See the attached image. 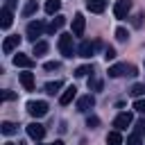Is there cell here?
Returning <instances> with one entry per match:
<instances>
[{"label": "cell", "instance_id": "cell-10", "mask_svg": "<svg viewBox=\"0 0 145 145\" xmlns=\"http://www.w3.org/2000/svg\"><path fill=\"white\" fill-rule=\"evenodd\" d=\"M84 27H86L84 14H75V18H72V34H75V36H82V34H84Z\"/></svg>", "mask_w": 145, "mask_h": 145}, {"label": "cell", "instance_id": "cell-12", "mask_svg": "<svg viewBox=\"0 0 145 145\" xmlns=\"http://www.w3.org/2000/svg\"><path fill=\"white\" fill-rule=\"evenodd\" d=\"M11 23H14V16H11V9H7V7H2V9H0V27H2V29H9V27H11Z\"/></svg>", "mask_w": 145, "mask_h": 145}, {"label": "cell", "instance_id": "cell-15", "mask_svg": "<svg viewBox=\"0 0 145 145\" xmlns=\"http://www.w3.org/2000/svg\"><path fill=\"white\" fill-rule=\"evenodd\" d=\"M86 9L93 11V14H102L106 9V2L104 0H86Z\"/></svg>", "mask_w": 145, "mask_h": 145}, {"label": "cell", "instance_id": "cell-8", "mask_svg": "<svg viewBox=\"0 0 145 145\" xmlns=\"http://www.w3.org/2000/svg\"><path fill=\"white\" fill-rule=\"evenodd\" d=\"M131 120H134V118H131V113L122 111V113H118V116L113 118V127H116L118 131H125V129L131 125Z\"/></svg>", "mask_w": 145, "mask_h": 145}, {"label": "cell", "instance_id": "cell-18", "mask_svg": "<svg viewBox=\"0 0 145 145\" xmlns=\"http://www.w3.org/2000/svg\"><path fill=\"white\" fill-rule=\"evenodd\" d=\"M0 131H2L5 136H14V134L18 131V125H16V122H11V120H5V122L0 125Z\"/></svg>", "mask_w": 145, "mask_h": 145}, {"label": "cell", "instance_id": "cell-28", "mask_svg": "<svg viewBox=\"0 0 145 145\" xmlns=\"http://www.w3.org/2000/svg\"><path fill=\"white\" fill-rule=\"evenodd\" d=\"M88 88H91V91H100V88H102V82H100L97 77H91V79H88Z\"/></svg>", "mask_w": 145, "mask_h": 145}, {"label": "cell", "instance_id": "cell-11", "mask_svg": "<svg viewBox=\"0 0 145 145\" xmlns=\"http://www.w3.org/2000/svg\"><path fill=\"white\" fill-rule=\"evenodd\" d=\"M75 97H77V88H75V86H66V91L59 95V104L66 106V104H70Z\"/></svg>", "mask_w": 145, "mask_h": 145}, {"label": "cell", "instance_id": "cell-31", "mask_svg": "<svg viewBox=\"0 0 145 145\" xmlns=\"http://www.w3.org/2000/svg\"><path fill=\"white\" fill-rule=\"evenodd\" d=\"M104 59H106V61H113V59H116V50H113V48H106V50H104Z\"/></svg>", "mask_w": 145, "mask_h": 145}, {"label": "cell", "instance_id": "cell-7", "mask_svg": "<svg viewBox=\"0 0 145 145\" xmlns=\"http://www.w3.org/2000/svg\"><path fill=\"white\" fill-rule=\"evenodd\" d=\"M27 136L39 143V140L45 138V127H43L41 122H29V125H27Z\"/></svg>", "mask_w": 145, "mask_h": 145}, {"label": "cell", "instance_id": "cell-22", "mask_svg": "<svg viewBox=\"0 0 145 145\" xmlns=\"http://www.w3.org/2000/svg\"><path fill=\"white\" fill-rule=\"evenodd\" d=\"M129 95H131V97H143V95H145V84H134V86L129 88Z\"/></svg>", "mask_w": 145, "mask_h": 145}, {"label": "cell", "instance_id": "cell-20", "mask_svg": "<svg viewBox=\"0 0 145 145\" xmlns=\"http://www.w3.org/2000/svg\"><path fill=\"white\" fill-rule=\"evenodd\" d=\"M61 9V0H45V11L52 16V14H59Z\"/></svg>", "mask_w": 145, "mask_h": 145}, {"label": "cell", "instance_id": "cell-34", "mask_svg": "<svg viewBox=\"0 0 145 145\" xmlns=\"http://www.w3.org/2000/svg\"><path fill=\"white\" fill-rule=\"evenodd\" d=\"M131 23H134V27H140V25H143V14H136Z\"/></svg>", "mask_w": 145, "mask_h": 145}, {"label": "cell", "instance_id": "cell-37", "mask_svg": "<svg viewBox=\"0 0 145 145\" xmlns=\"http://www.w3.org/2000/svg\"><path fill=\"white\" fill-rule=\"evenodd\" d=\"M52 145H63V140H54V143H52Z\"/></svg>", "mask_w": 145, "mask_h": 145}, {"label": "cell", "instance_id": "cell-16", "mask_svg": "<svg viewBox=\"0 0 145 145\" xmlns=\"http://www.w3.org/2000/svg\"><path fill=\"white\" fill-rule=\"evenodd\" d=\"M63 25H66V16L57 14V16H54V20H52V23L48 25V32H50V34H54V32H57V29H61Z\"/></svg>", "mask_w": 145, "mask_h": 145}, {"label": "cell", "instance_id": "cell-4", "mask_svg": "<svg viewBox=\"0 0 145 145\" xmlns=\"http://www.w3.org/2000/svg\"><path fill=\"white\" fill-rule=\"evenodd\" d=\"M27 113L32 118H43L48 113V104L43 100H32V102H27Z\"/></svg>", "mask_w": 145, "mask_h": 145}, {"label": "cell", "instance_id": "cell-38", "mask_svg": "<svg viewBox=\"0 0 145 145\" xmlns=\"http://www.w3.org/2000/svg\"><path fill=\"white\" fill-rule=\"evenodd\" d=\"M5 145H14V143H5Z\"/></svg>", "mask_w": 145, "mask_h": 145}, {"label": "cell", "instance_id": "cell-1", "mask_svg": "<svg viewBox=\"0 0 145 145\" xmlns=\"http://www.w3.org/2000/svg\"><path fill=\"white\" fill-rule=\"evenodd\" d=\"M45 29H48V27H45V23L36 18V20H32V23L27 25L25 34H27V39H29L32 43H36V39H39V36H43V32H45Z\"/></svg>", "mask_w": 145, "mask_h": 145}, {"label": "cell", "instance_id": "cell-6", "mask_svg": "<svg viewBox=\"0 0 145 145\" xmlns=\"http://www.w3.org/2000/svg\"><path fill=\"white\" fill-rule=\"evenodd\" d=\"M95 48H100V41H95V43H91V41H82L79 48H77V54L84 57V59H91L93 52H95Z\"/></svg>", "mask_w": 145, "mask_h": 145}, {"label": "cell", "instance_id": "cell-25", "mask_svg": "<svg viewBox=\"0 0 145 145\" xmlns=\"http://www.w3.org/2000/svg\"><path fill=\"white\" fill-rule=\"evenodd\" d=\"M134 109H136L140 116H145V97H136V102H134Z\"/></svg>", "mask_w": 145, "mask_h": 145}, {"label": "cell", "instance_id": "cell-39", "mask_svg": "<svg viewBox=\"0 0 145 145\" xmlns=\"http://www.w3.org/2000/svg\"><path fill=\"white\" fill-rule=\"evenodd\" d=\"M39 145H41V140H39Z\"/></svg>", "mask_w": 145, "mask_h": 145}, {"label": "cell", "instance_id": "cell-26", "mask_svg": "<svg viewBox=\"0 0 145 145\" xmlns=\"http://www.w3.org/2000/svg\"><path fill=\"white\" fill-rule=\"evenodd\" d=\"M116 39H118L120 43H125V41L129 39V34H127V29H125V27H118V29H116Z\"/></svg>", "mask_w": 145, "mask_h": 145}, {"label": "cell", "instance_id": "cell-24", "mask_svg": "<svg viewBox=\"0 0 145 145\" xmlns=\"http://www.w3.org/2000/svg\"><path fill=\"white\" fill-rule=\"evenodd\" d=\"M36 9H39V5H36V0H29V2H27V5L23 7V16H32V14L36 11Z\"/></svg>", "mask_w": 145, "mask_h": 145}, {"label": "cell", "instance_id": "cell-36", "mask_svg": "<svg viewBox=\"0 0 145 145\" xmlns=\"http://www.w3.org/2000/svg\"><path fill=\"white\" fill-rule=\"evenodd\" d=\"M5 7H7V9H14V7H16V0H5Z\"/></svg>", "mask_w": 145, "mask_h": 145}, {"label": "cell", "instance_id": "cell-14", "mask_svg": "<svg viewBox=\"0 0 145 145\" xmlns=\"http://www.w3.org/2000/svg\"><path fill=\"white\" fill-rule=\"evenodd\" d=\"M18 45H20V36H7V39H5V43H2V50H5L7 54H11Z\"/></svg>", "mask_w": 145, "mask_h": 145}, {"label": "cell", "instance_id": "cell-23", "mask_svg": "<svg viewBox=\"0 0 145 145\" xmlns=\"http://www.w3.org/2000/svg\"><path fill=\"white\" fill-rule=\"evenodd\" d=\"M45 52H48V43H45V41H36V43H34V52H32V54L41 57V54H45Z\"/></svg>", "mask_w": 145, "mask_h": 145}, {"label": "cell", "instance_id": "cell-33", "mask_svg": "<svg viewBox=\"0 0 145 145\" xmlns=\"http://www.w3.org/2000/svg\"><path fill=\"white\" fill-rule=\"evenodd\" d=\"M86 125H88V127H97V125H100V118H97V116H88Z\"/></svg>", "mask_w": 145, "mask_h": 145}, {"label": "cell", "instance_id": "cell-30", "mask_svg": "<svg viewBox=\"0 0 145 145\" xmlns=\"http://www.w3.org/2000/svg\"><path fill=\"white\" fill-rule=\"evenodd\" d=\"M134 134H138V136H143V134H145V120H138V122H136Z\"/></svg>", "mask_w": 145, "mask_h": 145}, {"label": "cell", "instance_id": "cell-21", "mask_svg": "<svg viewBox=\"0 0 145 145\" xmlns=\"http://www.w3.org/2000/svg\"><path fill=\"white\" fill-rule=\"evenodd\" d=\"M61 86H63V82H61V79H54V82H48V84H45V93H50V95H54V93H57V91H59Z\"/></svg>", "mask_w": 145, "mask_h": 145}, {"label": "cell", "instance_id": "cell-17", "mask_svg": "<svg viewBox=\"0 0 145 145\" xmlns=\"http://www.w3.org/2000/svg\"><path fill=\"white\" fill-rule=\"evenodd\" d=\"M20 84L25 86V91H34V75L32 72H20Z\"/></svg>", "mask_w": 145, "mask_h": 145}, {"label": "cell", "instance_id": "cell-9", "mask_svg": "<svg viewBox=\"0 0 145 145\" xmlns=\"http://www.w3.org/2000/svg\"><path fill=\"white\" fill-rule=\"evenodd\" d=\"M14 66H16V68H34V59H32L29 54L18 52V54L14 57Z\"/></svg>", "mask_w": 145, "mask_h": 145}, {"label": "cell", "instance_id": "cell-29", "mask_svg": "<svg viewBox=\"0 0 145 145\" xmlns=\"http://www.w3.org/2000/svg\"><path fill=\"white\" fill-rule=\"evenodd\" d=\"M127 145H143V140H140L138 134H129L127 136Z\"/></svg>", "mask_w": 145, "mask_h": 145}, {"label": "cell", "instance_id": "cell-35", "mask_svg": "<svg viewBox=\"0 0 145 145\" xmlns=\"http://www.w3.org/2000/svg\"><path fill=\"white\" fill-rule=\"evenodd\" d=\"M2 97H5V100H16V93H11V91H5V93H2Z\"/></svg>", "mask_w": 145, "mask_h": 145}, {"label": "cell", "instance_id": "cell-13", "mask_svg": "<svg viewBox=\"0 0 145 145\" xmlns=\"http://www.w3.org/2000/svg\"><path fill=\"white\" fill-rule=\"evenodd\" d=\"M93 104H95V97H93L91 93H88V95H82V97L77 100V111H82V113H84V111H88Z\"/></svg>", "mask_w": 145, "mask_h": 145}, {"label": "cell", "instance_id": "cell-19", "mask_svg": "<svg viewBox=\"0 0 145 145\" xmlns=\"http://www.w3.org/2000/svg\"><path fill=\"white\" fill-rule=\"evenodd\" d=\"M106 145H122V136H120L118 129H113V131L106 134Z\"/></svg>", "mask_w": 145, "mask_h": 145}, {"label": "cell", "instance_id": "cell-27", "mask_svg": "<svg viewBox=\"0 0 145 145\" xmlns=\"http://www.w3.org/2000/svg\"><path fill=\"white\" fill-rule=\"evenodd\" d=\"M88 72H93V68H91V66H79V68L75 70V77H86Z\"/></svg>", "mask_w": 145, "mask_h": 145}, {"label": "cell", "instance_id": "cell-3", "mask_svg": "<svg viewBox=\"0 0 145 145\" xmlns=\"http://www.w3.org/2000/svg\"><path fill=\"white\" fill-rule=\"evenodd\" d=\"M122 75H136V66H131V63H113V66H109V77H122Z\"/></svg>", "mask_w": 145, "mask_h": 145}, {"label": "cell", "instance_id": "cell-32", "mask_svg": "<svg viewBox=\"0 0 145 145\" xmlns=\"http://www.w3.org/2000/svg\"><path fill=\"white\" fill-rule=\"evenodd\" d=\"M43 68H45V70H59V68H61V63H59V61H48Z\"/></svg>", "mask_w": 145, "mask_h": 145}, {"label": "cell", "instance_id": "cell-5", "mask_svg": "<svg viewBox=\"0 0 145 145\" xmlns=\"http://www.w3.org/2000/svg\"><path fill=\"white\" fill-rule=\"evenodd\" d=\"M129 11H131V2H129V0H118V2L113 5V16H116L118 20H125V18L129 16Z\"/></svg>", "mask_w": 145, "mask_h": 145}, {"label": "cell", "instance_id": "cell-2", "mask_svg": "<svg viewBox=\"0 0 145 145\" xmlns=\"http://www.w3.org/2000/svg\"><path fill=\"white\" fill-rule=\"evenodd\" d=\"M57 45H59V52H61L66 59L75 57V48H72V34H61Z\"/></svg>", "mask_w": 145, "mask_h": 145}]
</instances>
